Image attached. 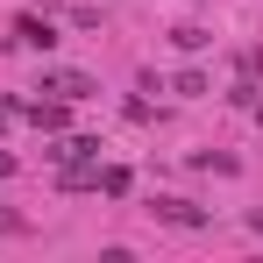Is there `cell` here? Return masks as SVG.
Returning <instances> with one entry per match:
<instances>
[{
  "instance_id": "1",
  "label": "cell",
  "mask_w": 263,
  "mask_h": 263,
  "mask_svg": "<svg viewBox=\"0 0 263 263\" xmlns=\"http://www.w3.org/2000/svg\"><path fill=\"white\" fill-rule=\"evenodd\" d=\"M36 92H50V100H92L100 86H92L86 71H43V86H36Z\"/></svg>"
},
{
  "instance_id": "2",
  "label": "cell",
  "mask_w": 263,
  "mask_h": 263,
  "mask_svg": "<svg viewBox=\"0 0 263 263\" xmlns=\"http://www.w3.org/2000/svg\"><path fill=\"white\" fill-rule=\"evenodd\" d=\"M149 214L171 220V228H206V214H199L192 199H171V192H164V199H149Z\"/></svg>"
},
{
  "instance_id": "3",
  "label": "cell",
  "mask_w": 263,
  "mask_h": 263,
  "mask_svg": "<svg viewBox=\"0 0 263 263\" xmlns=\"http://www.w3.org/2000/svg\"><path fill=\"white\" fill-rule=\"evenodd\" d=\"M92 157H100V135H64L50 149V164H92Z\"/></svg>"
},
{
  "instance_id": "4",
  "label": "cell",
  "mask_w": 263,
  "mask_h": 263,
  "mask_svg": "<svg viewBox=\"0 0 263 263\" xmlns=\"http://www.w3.org/2000/svg\"><path fill=\"white\" fill-rule=\"evenodd\" d=\"M14 36H22L29 50H50V43H57V29H50L43 14H22V22H14Z\"/></svg>"
},
{
  "instance_id": "5",
  "label": "cell",
  "mask_w": 263,
  "mask_h": 263,
  "mask_svg": "<svg viewBox=\"0 0 263 263\" xmlns=\"http://www.w3.org/2000/svg\"><path fill=\"white\" fill-rule=\"evenodd\" d=\"M22 114H29V121H36L43 135H57V128H64V100H29Z\"/></svg>"
},
{
  "instance_id": "6",
  "label": "cell",
  "mask_w": 263,
  "mask_h": 263,
  "mask_svg": "<svg viewBox=\"0 0 263 263\" xmlns=\"http://www.w3.org/2000/svg\"><path fill=\"white\" fill-rule=\"evenodd\" d=\"M171 43H178V50H206V43H214V36H206L199 22H178V29H171Z\"/></svg>"
},
{
  "instance_id": "7",
  "label": "cell",
  "mask_w": 263,
  "mask_h": 263,
  "mask_svg": "<svg viewBox=\"0 0 263 263\" xmlns=\"http://www.w3.org/2000/svg\"><path fill=\"white\" fill-rule=\"evenodd\" d=\"M100 192L121 199V192H128V171H121V164H100Z\"/></svg>"
},
{
  "instance_id": "8",
  "label": "cell",
  "mask_w": 263,
  "mask_h": 263,
  "mask_svg": "<svg viewBox=\"0 0 263 263\" xmlns=\"http://www.w3.org/2000/svg\"><path fill=\"white\" fill-rule=\"evenodd\" d=\"M7 171H14V157H7V149H0V178H7Z\"/></svg>"
},
{
  "instance_id": "9",
  "label": "cell",
  "mask_w": 263,
  "mask_h": 263,
  "mask_svg": "<svg viewBox=\"0 0 263 263\" xmlns=\"http://www.w3.org/2000/svg\"><path fill=\"white\" fill-rule=\"evenodd\" d=\"M249 228H256V235H263V206H256V214H249Z\"/></svg>"
}]
</instances>
